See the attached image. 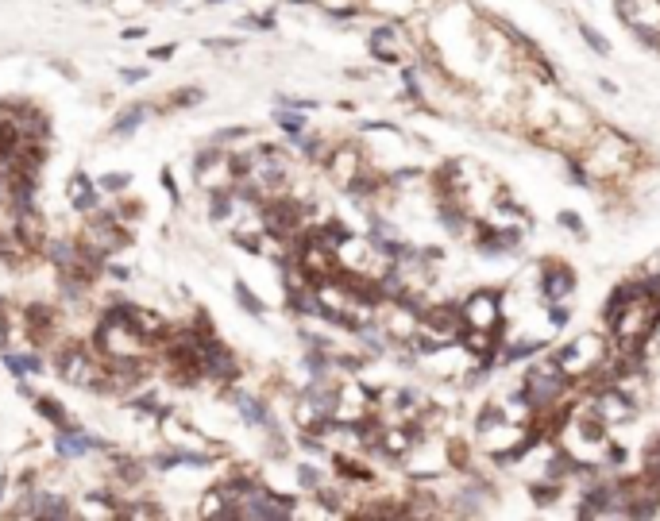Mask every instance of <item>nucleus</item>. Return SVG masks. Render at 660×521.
<instances>
[{
  "mask_svg": "<svg viewBox=\"0 0 660 521\" xmlns=\"http://www.w3.org/2000/svg\"><path fill=\"white\" fill-rule=\"evenodd\" d=\"M656 317H660V305H656L653 297L645 294V286H641V282H633L630 301L622 305V313H618V317H614V325H610L614 347H618V352H645L649 336H653Z\"/></svg>",
  "mask_w": 660,
  "mask_h": 521,
  "instance_id": "nucleus-1",
  "label": "nucleus"
},
{
  "mask_svg": "<svg viewBox=\"0 0 660 521\" xmlns=\"http://www.w3.org/2000/svg\"><path fill=\"white\" fill-rule=\"evenodd\" d=\"M568 383H572V378H568V371L560 367L556 355L533 363V367L525 371V378H522V386L529 390L533 413H544V409H552V405H560V398L568 394Z\"/></svg>",
  "mask_w": 660,
  "mask_h": 521,
  "instance_id": "nucleus-2",
  "label": "nucleus"
},
{
  "mask_svg": "<svg viewBox=\"0 0 660 521\" xmlns=\"http://www.w3.org/2000/svg\"><path fill=\"white\" fill-rule=\"evenodd\" d=\"M560 359V367L568 371V378H587L595 375V371L602 367V359H606V340L595 333L580 336V340H572L568 347H560V352H552Z\"/></svg>",
  "mask_w": 660,
  "mask_h": 521,
  "instance_id": "nucleus-3",
  "label": "nucleus"
},
{
  "mask_svg": "<svg viewBox=\"0 0 660 521\" xmlns=\"http://www.w3.org/2000/svg\"><path fill=\"white\" fill-rule=\"evenodd\" d=\"M591 413H595L606 429L610 425H625V421H633V413H637V398H633L625 386H618V383H602V386H595Z\"/></svg>",
  "mask_w": 660,
  "mask_h": 521,
  "instance_id": "nucleus-4",
  "label": "nucleus"
},
{
  "mask_svg": "<svg viewBox=\"0 0 660 521\" xmlns=\"http://www.w3.org/2000/svg\"><path fill=\"white\" fill-rule=\"evenodd\" d=\"M54 363H59V375L73 386H104L109 383V378H104V367L89 355V347H81V344L62 347Z\"/></svg>",
  "mask_w": 660,
  "mask_h": 521,
  "instance_id": "nucleus-5",
  "label": "nucleus"
},
{
  "mask_svg": "<svg viewBox=\"0 0 660 521\" xmlns=\"http://www.w3.org/2000/svg\"><path fill=\"white\" fill-rule=\"evenodd\" d=\"M460 309H464L467 328H475V333H494V336H498V328H502V294H498V289L479 286L464 305H460Z\"/></svg>",
  "mask_w": 660,
  "mask_h": 521,
  "instance_id": "nucleus-6",
  "label": "nucleus"
},
{
  "mask_svg": "<svg viewBox=\"0 0 660 521\" xmlns=\"http://www.w3.org/2000/svg\"><path fill=\"white\" fill-rule=\"evenodd\" d=\"M575 289V270L560 259H544L537 270V297L541 301H568Z\"/></svg>",
  "mask_w": 660,
  "mask_h": 521,
  "instance_id": "nucleus-7",
  "label": "nucleus"
},
{
  "mask_svg": "<svg viewBox=\"0 0 660 521\" xmlns=\"http://www.w3.org/2000/svg\"><path fill=\"white\" fill-rule=\"evenodd\" d=\"M301 220H305L301 205H298V201H286V197H275V201L263 209V228H267L270 236H282V239L298 236V232H301Z\"/></svg>",
  "mask_w": 660,
  "mask_h": 521,
  "instance_id": "nucleus-8",
  "label": "nucleus"
},
{
  "mask_svg": "<svg viewBox=\"0 0 660 521\" xmlns=\"http://www.w3.org/2000/svg\"><path fill=\"white\" fill-rule=\"evenodd\" d=\"M201 371H205V375H212V378H224V383H232V378L240 375L236 355L228 352L217 336H209V333H201Z\"/></svg>",
  "mask_w": 660,
  "mask_h": 521,
  "instance_id": "nucleus-9",
  "label": "nucleus"
},
{
  "mask_svg": "<svg viewBox=\"0 0 660 521\" xmlns=\"http://www.w3.org/2000/svg\"><path fill=\"white\" fill-rule=\"evenodd\" d=\"M85 247H93V251H101V255H109V251H116V247L124 244V232L116 224V217H101V220H89V228H85Z\"/></svg>",
  "mask_w": 660,
  "mask_h": 521,
  "instance_id": "nucleus-10",
  "label": "nucleus"
},
{
  "mask_svg": "<svg viewBox=\"0 0 660 521\" xmlns=\"http://www.w3.org/2000/svg\"><path fill=\"white\" fill-rule=\"evenodd\" d=\"M328 174H332V181L336 186H344L348 189L352 181L363 174V159H359V151L356 147H336L332 155H328Z\"/></svg>",
  "mask_w": 660,
  "mask_h": 521,
  "instance_id": "nucleus-11",
  "label": "nucleus"
},
{
  "mask_svg": "<svg viewBox=\"0 0 660 521\" xmlns=\"http://www.w3.org/2000/svg\"><path fill=\"white\" fill-rule=\"evenodd\" d=\"M483 494H491V486L486 483H475V486H467V491H460L456 498H452V514H460V517H475V514H483Z\"/></svg>",
  "mask_w": 660,
  "mask_h": 521,
  "instance_id": "nucleus-12",
  "label": "nucleus"
},
{
  "mask_svg": "<svg viewBox=\"0 0 660 521\" xmlns=\"http://www.w3.org/2000/svg\"><path fill=\"white\" fill-rule=\"evenodd\" d=\"M544 352V340H517L510 347H498V363L510 367V363H522V359H533V355Z\"/></svg>",
  "mask_w": 660,
  "mask_h": 521,
  "instance_id": "nucleus-13",
  "label": "nucleus"
},
{
  "mask_svg": "<svg viewBox=\"0 0 660 521\" xmlns=\"http://www.w3.org/2000/svg\"><path fill=\"white\" fill-rule=\"evenodd\" d=\"M97 436H85V433H62L59 441H54V448H59V456L66 460H73V456H81V452H89V448H97Z\"/></svg>",
  "mask_w": 660,
  "mask_h": 521,
  "instance_id": "nucleus-14",
  "label": "nucleus"
},
{
  "mask_svg": "<svg viewBox=\"0 0 660 521\" xmlns=\"http://www.w3.org/2000/svg\"><path fill=\"white\" fill-rule=\"evenodd\" d=\"M70 193H73V209H81V212L97 209V193H93V181H89L85 174H78V178H73Z\"/></svg>",
  "mask_w": 660,
  "mask_h": 521,
  "instance_id": "nucleus-15",
  "label": "nucleus"
},
{
  "mask_svg": "<svg viewBox=\"0 0 660 521\" xmlns=\"http://www.w3.org/2000/svg\"><path fill=\"white\" fill-rule=\"evenodd\" d=\"M20 239L28 244V251H35L39 244H43V224H39V217L35 212H20Z\"/></svg>",
  "mask_w": 660,
  "mask_h": 521,
  "instance_id": "nucleus-16",
  "label": "nucleus"
},
{
  "mask_svg": "<svg viewBox=\"0 0 660 521\" xmlns=\"http://www.w3.org/2000/svg\"><path fill=\"white\" fill-rule=\"evenodd\" d=\"M51 325H54L51 309H43V305H31V309H28V328H31V336H35V340H43V336L51 333Z\"/></svg>",
  "mask_w": 660,
  "mask_h": 521,
  "instance_id": "nucleus-17",
  "label": "nucleus"
},
{
  "mask_svg": "<svg viewBox=\"0 0 660 521\" xmlns=\"http://www.w3.org/2000/svg\"><path fill=\"white\" fill-rule=\"evenodd\" d=\"M143 120H147V109H143V104H131V109H124V112L116 116V136H131V131H136Z\"/></svg>",
  "mask_w": 660,
  "mask_h": 521,
  "instance_id": "nucleus-18",
  "label": "nucleus"
},
{
  "mask_svg": "<svg viewBox=\"0 0 660 521\" xmlns=\"http://www.w3.org/2000/svg\"><path fill=\"white\" fill-rule=\"evenodd\" d=\"M560 491H564V483H552V479H541V483L529 486V494H533L537 506H552V502L560 498Z\"/></svg>",
  "mask_w": 660,
  "mask_h": 521,
  "instance_id": "nucleus-19",
  "label": "nucleus"
},
{
  "mask_svg": "<svg viewBox=\"0 0 660 521\" xmlns=\"http://www.w3.org/2000/svg\"><path fill=\"white\" fill-rule=\"evenodd\" d=\"M35 514L39 517H70V506L62 498H51V494H35Z\"/></svg>",
  "mask_w": 660,
  "mask_h": 521,
  "instance_id": "nucleus-20",
  "label": "nucleus"
},
{
  "mask_svg": "<svg viewBox=\"0 0 660 521\" xmlns=\"http://www.w3.org/2000/svg\"><path fill=\"white\" fill-rule=\"evenodd\" d=\"M336 471H340L344 479H359V483H371V479H375V471L363 467L356 460H348V456H336Z\"/></svg>",
  "mask_w": 660,
  "mask_h": 521,
  "instance_id": "nucleus-21",
  "label": "nucleus"
},
{
  "mask_svg": "<svg viewBox=\"0 0 660 521\" xmlns=\"http://www.w3.org/2000/svg\"><path fill=\"white\" fill-rule=\"evenodd\" d=\"M240 413H244V421H251V425H270V413L255 398H240Z\"/></svg>",
  "mask_w": 660,
  "mask_h": 521,
  "instance_id": "nucleus-22",
  "label": "nucleus"
},
{
  "mask_svg": "<svg viewBox=\"0 0 660 521\" xmlns=\"http://www.w3.org/2000/svg\"><path fill=\"white\" fill-rule=\"evenodd\" d=\"M212 220H224L228 212H232V193H228V189H212Z\"/></svg>",
  "mask_w": 660,
  "mask_h": 521,
  "instance_id": "nucleus-23",
  "label": "nucleus"
},
{
  "mask_svg": "<svg viewBox=\"0 0 660 521\" xmlns=\"http://www.w3.org/2000/svg\"><path fill=\"white\" fill-rule=\"evenodd\" d=\"M236 301H240L244 309L251 313V317H263V301H259V297H255V294H251V289H247L244 282H236Z\"/></svg>",
  "mask_w": 660,
  "mask_h": 521,
  "instance_id": "nucleus-24",
  "label": "nucleus"
},
{
  "mask_svg": "<svg viewBox=\"0 0 660 521\" xmlns=\"http://www.w3.org/2000/svg\"><path fill=\"white\" fill-rule=\"evenodd\" d=\"M564 174H568V178H572L580 189H587V186H591V174H587V167H583L580 159H564Z\"/></svg>",
  "mask_w": 660,
  "mask_h": 521,
  "instance_id": "nucleus-25",
  "label": "nucleus"
},
{
  "mask_svg": "<svg viewBox=\"0 0 660 521\" xmlns=\"http://www.w3.org/2000/svg\"><path fill=\"white\" fill-rule=\"evenodd\" d=\"M580 35H583V43H587L591 51H599V54H610V43H606V39L599 35L595 28H591V23H580Z\"/></svg>",
  "mask_w": 660,
  "mask_h": 521,
  "instance_id": "nucleus-26",
  "label": "nucleus"
},
{
  "mask_svg": "<svg viewBox=\"0 0 660 521\" xmlns=\"http://www.w3.org/2000/svg\"><path fill=\"white\" fill-rule=\"evenodd\" d=\"M278 124H282V131L290 139H298L305 131V116H298V112H278Z\"/></svg>",
  "mask_w": 660,
  "mask_h": 521,
  "instance_id": "nucleus-27",
  "label": "nucleus"
},
{
  "mask_svg": "<svg viewBox=\"0 0 660 521\" xmlns=\"http://www.w3.org/2000/svg\"><path fill=\"white\" fill-rule=\"evenodd\" d=\"M39 402V413H43L47 421H54V425H66V409L59 402H51V398H35Z\"/></svg>",
  "mask_w": 660,
  "mask_h": 521,
  "instance_id": "nucleus-28",
  "label": "nucleus"
},
{
  "mask_svg": "<svg viewBox=\"0 0 660 521\" xmlns=\"http://www.w3.org/2000/svg\"><path fill=\"white\" fill-rule=\"evenodd\" d=\"M394 39H398V35H394V28H390V23H383V28H375V31H371L367 47H371V51H375V47H390Z\"/></svg>",
  "mask_w": 660,
  "mask_h": 521,
  "instance_id": "nucleus-29",
  "label": "nucleus"
},
{
  "mask_svg": "<svg viewBox=\"0 0 660 521\" xmlns=\"http://www.w3.org/2000/svg\"><path fill=\"white\" fill-rule=\"evenodd\" d=\"M548 321H552V328H564L568 321H572V309H568V301H552V305H548Z\"/></svg>",
  "mask_w": 660,
  "mask_h": 521,
  "instance_id": "nucleus-30",
  "label": "nucleus"
},
{
  "mask_svg": "<svg viewBox=\"0 0 660 521\" xmlns=\"http://www.w3.org/2000/svg\"><path fill=\"white\" fill-rule=\"evenodd\" d=\"M97 186H101V189H112V193H120V189L131 186V174H104Z\"/></svg>",
  "mask_w": 660,
  "mask_h": 521,
  "instance_id": "nucleus-31",
  "label": "nucleus"
},
{
  "mask_svg": "<svg viewBox=\"0 0 660 521\" xmlns=\"http://www.w3.org/2000/svg\"><path fill=\"white\" fill-rule=\"evenodd\" d=\"M560 228H568V232H575V236H587V232H583V220H580V212H572V209H564L560 212Z\"/></svg>",
  "mask_w": 660,
  "mask_h": 521,
  "instance_id": "nucleus-32",
  "label": "nucleus"
},
{
  "mask_svg": "<svg viewBox=\"0 0 660 521\" xmlns=\"http://www.w3.org/2000/svg\"><path fill=\"white\" fill-rule=\"evenodd\" d=\"M298 483L305 486V491H317V486H320V475H317V467H309V463H301V467H298Z\"/></svg>",
  "mask_w": 660,
  "mask_h": 521,
  "instance_id": "nucleus-33",
  "label": "nucleus"
},
{
  "mask_svg": "<svg viewBox=\"0 0 660 521\" xmlns=\"http://www.w3.org/2000/svg\"><path fill=\"white\" fill-rule=\"evenodd\" d=\"M120 514L124 517H159L162 510L159 506H120Z\"/></svg>",
  "mask_w": 660,
  "mask_h": 521,
  "instance_id": "nucleus-34",
  "label": "nucleus"
},
{
  "mask_svg": "<svg viewBox=\"0 0 660 521\" xmlns=\"http://www.w3.org/2000/svg\"><path fill=\"white\" fill-rule=\"evenodd\" d=\"M197 101H201V89H181V93H174L170 104H197Z\"/></svg>",
  "mask_w": 660,
  "mask_h": 521,
  "instance_id": "nucleus-35",
  "label": "nucleus"
},
{
  "mask_svg": "<svg viewBox=\"0 0 660 521\" xmlns=\"http://www.w3.org/2000/svg\"><path fill=\"white\" fill-rule=\"evenodd\" d=\"M240 136H244V128H224L220 136H212V147H217V143H232V139H240Z\"/></svg>",
  "mask_w": 660,
  "mask_h": 521,
  "instance_id": "nucleus-36",
  "label": "nucleus"
},
{
  "mask_svg": "<svg viewBox=\"0 0 660 521\" xmlns=\"http://www.w3.org/2000/svg\"><path fill=\"white\" fill-rule=\"evenodd\" d=\"M4 363H8V371H12V375H28V367H23V355H4Z\"/></svg>",
  "mask_w": 660,
  "mask_h": 521,
  "instance_id": "nucleus-37",
  "label": "nucleus"
},
{
  "mask_svg": "<svg viewBox=\"0 0 660 521\" xmlns=\"http://www.w3.org/2000/svg\"><path fill=\"white\" fill-rule=\"evenodd\" d=\"M12 205V178H0V209Z\"/></svg>",
  "mask_w": 660,
  "mask_h": 521,
  "instance_id": "nucleus-38",
  "label": "nucleus"
},
{
  "mask_svg": "<svg viewBox=\"0 0 660 521\" xmlns=\"http://www.w3.org/2000/svg\"><path fill=\"white\" fill-rule=\"evenodd\" d=\"M120 78H124V81H143V78H147V70H124Z\"/></svg>",
  "mask_w": 660,
  "mask_h": 521,
  "instance_id": "nucleus-39",
  "label": "nucleus"
},
{
  "mask_svg": "<svg viewBox=\"0 0 660 521\" xmlns=\"http://www.w3.org/2000/svg\"><path fill=\"white\" fill-rule=\"evenodd\" d=\"M23 367H28V371H31V375H35V371H39V367H43V363H39V355H23Z\"/></svg>",
  "mask_w": 660,
  "mask_h": 521,
  "instance_id": "nucleus-40",
  "label": "nucleus"
},
{
  "mask_svg": "<svg viewBox=\"0 0 660 521\" xmlns=\"http://www.w3.org/2000/svg\"><path fill=\"white\" fill-rule=\"evenodd\" d=\"M162 186H167V189H170V197L178 201V189H174V178H170V170H162Z\"/></svg>",
  "mask_w": 660,
  "mask_h": 521,
  "instance_id": "nucleus-41",
  "label": "nucleus"
},
{
  "mask_svg": "<svg viewBox=\"0 0 660 521\" xmlns=\"http://www.w3.org/2000/svg\"><path fill=\"white\" fill-rule=\"evenodd\" d=\"M599 89H602V93H610V97L618 93V85H614V81H606V78H599Z\"/></svg>",
  "mask_w": 660,
  "mask_h": 521,
  "instance_id": "nucleus-42",
  "label": "nucleus"
},
{
  "mask_svg": "<svg viewBox=\"0 0 660 521\" xmlns=\"http://www.w3.org/2000/svg\"><path fill=\"white\" fill-rule=\"evenodd\" d=\"M4 255H8V239L0 236V259H4Z\"/></svg>",
  "mask_w": 660,
  "mask_h": 521,
  "instance_id": "nucleus-43",
  "label": "nucleus"
},
{
  "mask_svg": "<svg viewBox=\"0 0 660 521\" xmlns=\"http://www.w3.org/2000/svg\"><path fill=\"white\" fill-rule=\"evenodd\" d=\"M0 347H4V317H0Z\"/></svg>",
  "mask_w": 660,
  "mask_h": 521,
  "instance_id": "nucleus-44",
  "label": "nucleus"
},
{
  "mask_svg": "<svg viewBox=\"0 0 660 521\" xmlns=\"http://www.w3.org/2000/svg\"><path fill=\"white\" fill-rule=\"evenodd\" d=\"M0 494H4V479H0Z\"/></svg>",
  "mask_w": 660,
  "mask_h": 521,
  "instance_id": "nucleus-45",
  "label": "nucleus"
},
{
  "mask_svg": "<svg viewBox=\"0 0 660 521\" xmlns=\"http://www.w3.org/2000/svg\"><path fill=\"white\" fill-rule=\"evenodd\" d=\"M209 4H220V0H209Z\"/></svg>",
  "mask_w": 660,
  "mask_h": 521,
  "instance_id": "nucleus-46",
  "label": "nucleus"
}]
</instances>
